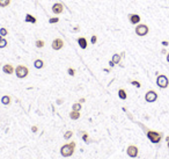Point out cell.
<instances>
[{"instance_id":"d4e9b609","label":"cell","mask_w":169,"mask_h":159,"mask_svg":"<svg viewBox=\"0 0 169 159\" xmlns=\"http://www.w3.org/2000/svg\"><path fill=\"white\" fill-rule=\"evenodd\" d=\"M67 73L71 75V77H74V75H75V70L72 69V67H68V69H67Z\"/></svg>"},{"instance_id":"30bf717a","label":"cell","mask_w":169,"mask_h":159,"mask_svg":"<svg viewBox=\"0 0 169 159\" xmlns=\"http://www.w3.org/2000/svg\"><path fill=\"white\" fill-rule=\"evenodd\" d=\"M2 72L6 74H13V73H15V69L13 67L12 64H5L2 66Z\"/></svg>"},{"instance_id":"4fadbf2b","label":"cell","mask_w":169,"mask_h":159,"mask_svg":"<svg viewBox=\"0 0 169 159\" xmlns=\"http://www.w3.org/2000/svg\"><path fill=\"white\" fill-rule=\"evenodd\" d=\"M25 21L26 22H28V23H33V25H35V23L37 22V19L35 18L34 15H31V14H27L26 18H25Z\"/></svg>"},{"instance_id":"9a60e30c","label":"cell","mask_w":169,"mask_h":159,"mask_svg":"<svg viewBox=\"0 0 169 159\" xmlns=\"http://www.w3.org/2000/svg\"><path fill=\"white\" fill-rule=\"evenodd\" d=\"M10 100H12V99H10L9 95H4L1 98V103L4 105V106H8L10 103Z\"/></svg>"},{"instance_id":"8fae6325","label":"cell","mask_w":169,"mask_h":159,"mask_svg":"<svg viewBox=\"0 0 169 159\" xmlns=\"http://www.w3.org/2000/svg\"><path fill=\"white\" fill-rule=\"evenodd\" d=\"M140 15L138 14H129V20H130V22L132 23V25H138L139 22H140Z\"/></svg>"},{"instance_id":"277c9868","label":"cell","mask_w":169,"mask_h":159,"mask_svg":"<svg viewBox=\"0 0 169 159\" xmlns=\"http://www.w3.org/2000/svg\"><path fill=\"white\" fill-rule=\"evenodd\" d=\"M135 31H136V34L138 35V36L143 37V36H146V35L149 33V28H148V26L147 25H144V23L139 25L138 23V26H136Z\"/></svg>"},{"instance_id":"7402d4cb","label":"cell","mask_w":169,"mask_h":159,"mask_svg":"<svg viewBox=\"0 0 169 159\" xmlns=\"http://www.w3.org/2000/svg\"><path fill=\"white\" fill-rule=\"evenodd\" d=\"M7 44H8L7 40L2 37V39L0 40V49H4V48H6V47H7Z\"/></svg>"},{"instance_id":"cb8c5ba5","label":"cell","mask_w":169,"mask_h":159,"mask_svg":"<svg viewBox=\"0 0 169 159\" xmlns=\"http://www.w3.org/2000/svg\"><path fill=\"white\" fill-rule=\"evenodd\" d=\"M0 35H1L2 37L7 36V35H8V30H7L6 28H4V27H2V28H0Z\"/></svg>"},{"instance_id":"6da1fadb","label":"cell","mask_w":169,"mask_h":159,"mask_svg":"<svg viewBox=\"0 0 169 159\" xmlns=\"http://www.w3.org/2000/svg\"><path fill=\"white\" fill-rule=\"evenodd\" d=\"M75 146H77L75 142L66 143V144H64L63 146L60 147V155L65 158L71 157V156L74 153V151H75Z\"/></svg>"},{"instance_id":"603a6c76","label":"cell","mask_w":169,"mask_h":159,"mask_svg":"<svg viewBox=\"0 0 169 159\" xmlns=\"http://www.w3.org/2000/svg\"><path fill=\"white\" fill-rule=\"evenodd\" d=\"M72 136H73V131H71V130H67L65 134H64V138L65 139H69Z\"/></svg>"},{"instance_id":"52a82bcc","label":"cell","mask_w":169,"mask_h":159,"mask_svg":"<svg viewBox=\"0 0 169 159\" xmlns=\"http://www.w3.org/2000/svg\"><path fill=\"white\" fill-rule=\"evenodd\" d=\"M126 153H127L129 157L136 158V157H138L139 150H138V147H137L136 145H129L127 149H126Z\"/></svg>"},{"instance_id":"2e32d148","label":"cell","mask_w":169,"mask_h":159,"mask_svg":"<svg viewBox=\"0 0 169 159\" xmlns=\"http://www.w3.org/2000/svg\"><path fill=\"white\" fill-rule=\"evenodd\" d=\"M69 118H71V120H78V118H80V112L72 110V112L69 113Z\"/></svg>"},{"instance_id":"e575fe53","label":"cell","mask_w":169,"mask_h":159,"mask_svg":"<svg viewBox=\"0 0 169 159\" xmlns=\"http://www.w3.org/2000/svg\"><path fill=\"white\" fill-rule=\"evenodd\" d=\"M166 52H167V50H166V49H162V50H161V53H166Z\"/></svg>"},{"instance_id":"8992f818","label":"cell","mask_w":169,"mask_h":159,"mask_svg":"<svg viewBox=\"0 0 169 159\" xmlns=\"http://www.w3.org/2000/svg\"><path fill=\"white\" fill-rule=\"evenodd\" d=\"M145 100L147 102H149V103H152V102H155L158 100V93L155 92V91H148L146 94H145Z\"/></svg>"},{"instance_id":"e0dca14e","label":"cell","mask_w":169,"mask_h":159,"mask_svg":"<svg viewBox=\"0 0 169 159\" xmlns=\"http://www.w3.org/2000/svg\"><path fill=\"white\" fill-rule=\"evenodd\" d=\"M120 59H122V56H120L119 53H114V55H112V58H111V61L114 62L115 64H119Z\"/></svg>"},{"instance_id":"5bb4252c","label":"cell","mask_w":169,"mask_h":159,"mask_svg":"<svg viewBox=\"0 0 169 159\" xmlns=\"http://www.w3.org/2000/svg\"><path fill=\"white\" fill-rule=\"evenodd\" d=\"M34 66H35V69L41 70L44 67V62H43L42 59H36V61L34 62Z\"/></svg>"},{"instance_id":"ffe728a7","label":"cell","mask_w":169,"mask_h":159,"mask_svg":"<svg viewBox=\"0 0 169 159\" xmlns=\"http://www.w3.org/2000/svg\"><path fill=\"white\" fill-rule=\"evenodd\" d=\"M35 44H36V48H38V49H41L45 45V42L43 41V40H36V42H35Z\"/></svg>"},{"instance_id":"f1b7e54d","label":"cell","mask_w":169,"mask_h":159,"mask_svg":"<svg viewBox=\"0 0 169 159\" xmlns=\"http://www.w3.org/2000/svg\"><path fill=\"white\" fill-rule=\"evenodd\" d=\"M131 84H132L133 86H136L137 88H140V87H141L140 83H139V81H137V80H132V81H131Z\"/></svg>"},{"instance_id":"ba28073f","label":"cell","mask_w":169,"mask_h":159,"mask_svg":"<svg viewBox=\"0 0 169 159\" xmlns=\"http://www.w3.org/2000/svg\"><path fill=\"white\" fill-rule=\"evenodd\" d=\"M63 47H64V41L61 39H55L52 41V44H51V48L56 51L63 49Z\"/></svg>"},{"instance_id":"8d00e7d4","label":"cell","mask_w":169,"mask_h":159,"mask_svg":"<svg viewBox=\"0 0 169 159\" xmlns=\"http://www.w3.org/2000/svg\"><path fill=\"white\" fill-rule=\"evenodd\" d=\"M166 141H167V142H169V136H167V137H166Z\"/></svg>"},{"instance_id":"4dcf8cb0","label":"cell","mask_w":169,"mask_h":159,"mask_svg":"<svg viewBox=\"0 0 169 159\" xmlns=\"http://www.w3.org/2000/svg\"><path fill=\"white\" fill-rule=\"evenodd\" d=\"M161 44H162L163 47H168V45H169V42H168V41H162V42H161Z\"/></svg>"},{"instance_id":"83f0119b","label":"cell","mask_w":169,"mask_h":159,"mask_svg":"<svg viewBox=\"0 0 169 159\" xmlns=\"http://www.w3.org/2000/svg\"><path fill=\"white\" fill-rule=\"evenodd\" d=\"M96 42H97V36H96V35H92V37H90V43H92V44H95Z\"/></svg>"},{"instance_id":"7c38bea8","label":"cell","mask_w":169,"mask_h":159,"mask_svg":"<svg viewBox=\"0 0 169 159\" xmlns=\"http://www.w3.org/2000/svg\"><path fill=\"white\" fill-rule=\"evenodd\" d=\"M78 41V44H79V47L81 48V49H87V40H86V37H79V39L77 40Z\"/></svg>"},{"instance_id":"d590c367","label":"cell","mask_w":169,"mask_h":159,"mask_svg":"<svg viewBox=\"0 0 169 159\" xmlns=\"http://www.w3.org/2000/svg\"><path fill=\"white\" fill-rule=\"evenodd\" d=\"M167 62H168V63H169V52L167 53Z\"/></svg>"},{"instance_id":"484cf974","label":"cell","mask_w":169,"mask_h":159,"mask_svg":"<svg viewBox=\"0 0 169 159\" xmlns=\"http://www.w3.org/2000/svg\"><path fill=\"white\" fill-rule=\"evenodd\" d=\"M57 22H59V18H51V19H49V23H51V25H52V23H57Z\"/></svg>"},{"instance_id":"9c48e42d","label":"cell","mask_w":169,"mask_h":159,"mask_svg":"<svg viewBox=\"0 0 169 159\" xmlns=\"http://www.w3.org/2000/svg\"><path fill=\"white\" fill-rule=\"evenodd\" d=\"M52 12L55 13V14H61V13L64 12V5L60 4V2H56V4H53Z\"/></svg>"},{"instance_id":"74e56055","label":"cell","mask_w":169,"mask_h":159,"mask_svg":"<svg viewBox=\"0 0 169 159\" xmlns=\"http://www.w3.org/2000/svg\"><path fill=\"white\" fill-rule=\"evenodd\" d=\"M167 146H168V149H169V142H167Z\"/></svg>"},{"instance_id":"7a4b0ae2","label":"cell","mask_w":169,"mask_h":159,"mask_svg":"<svg viewBox=\"0 0 169 159\" xmlns=\"http://www.w3.org/2000/svg\"><path fill=\"white\" fill-rule=\"evenodd\" d=\"M146 136L153 144H158V143H160L161 139H162V134L158 133V131H154V130H147Z\"/></svg>"},{"instance_id":"d6a6232c","label":"cell","mask_w":169,"mask_h":159,"mask_svg":"<svg viewBox=\"0 0 169 159\" xmlns=\"http://www.w3.org/2000/svg\"><path fill=\"white\" fill-rule=\"evenodd\" d=\"M85 101H86V99H85V98H81V99H80V100H79V102H80V103H84Z\"/></svg>"},{"instance_id":"d6986e66","label":"cell","mask_w":169,"mask_h":159,"mask_svg":"<svg viewBox=\"0 0 169 159\" xmlns=\"http://www.w3.org/2000/svg\"><path fill=\"white\" fill-rule=\"evenodd\" d=\"M82 109V106L80 102H75V103H73V106H72V110H75V112H80V110Z\"/></svg>"},{"instance_id":"f35d334b","label":"cell","mask_w":169,"mask_h":159,"mask_svg":"<svg viewBox=\"0 0 169 159\" xmlns=\"http://www.w3.org/2000/svg\"><path fill=\"white\" fill-rule=\"evenodd\" d=\"M2 39V36H1V35H0V40H1Z\"/></svg>"},{"instance_id":"836d02e7","label":"cell","mask_w":169,"mask_h":159,"mask_svg":"<svg viewBox=\"0 0 169 159\" xmlns=\"http://www.w3.org/2000/svg\"><path fill=\"white\" fill-rule=\"evenodd\" d=\"M73 31H79V27H74V28H73Z\"/></svg>"},{"instance_id":"f546056e","label":"cell","mask_w":169,"mask_h":159,"mask_svg":"<svg viewBox=\"0 0 169 159\" xmlns=\"http://www.w3.org/2000/svg\"><path fill=\"white\" fill-rule=\"evenodd\" d=\"M31 131H33V133H37V131H38V128H37L36 125H33L31 127Z\"/></svg>"},{"instance_id":"44dd1931","label":"cell","mask_w":169,"mask_h":159,"mask_svg":"<svg viewBox=\"0 0 169 159\" xmlns=\"http://www.w3.org/2000/svg\"><path fill=\"white\" fill-rule=\"evenodd\" d=\"M9 4H10V0H0V7H2V8L9 6Z\"/></svg>"},{"instance_id":"ac0fdd59","label":"cell","mask_w":169,"mask_h":159,"mask_svg":"<svg viewBox=\"0 0 169 159\" xmlns=\"http://www.w3.org/2000/svg\"><path fill=\"white\" fill-rule=\"evenodd\" d=\"M118 96H119V99H122V100H125V99L127 98V94L123 88H120V90L118 91Z\"/></svg>"},{"instance_id":"1f68e13d","label":"cell","mask_w":169,"mask_h":159,"mask_svg":"<svg viewBox=\"0 0 169 159\" xmlns=\"http://www.w3.org/2000/svg\"><path fill=\"white\" fill-rule=\"evenodd\" d=\"M115 65H116V64H115L112 61H110V62H109V66H110V67H114Z\"/></svg>"},{"instance_id":"5b68a950","label":"cell","mask_w":169,"mask_h":159,"mask_svg":"<svg viewBox=\"0 0 169 159\" xmlns=\"http://www.w3.org/2000/svg\"><path fill=\"white\" fill-rule=\"evenodd\" d=\"M156 85L159 86L160 88H167L168 85H169L168 77H167V75H165V74L158 75V78H156Z\"/></svg>"},{"instance_id":"4316f807","label":"cell","mask_w":169,"mask_h":159,"mask_svg":"<svg viewBox=\"0 0 169 159\" xmlns=\"http://www.w3.org/2000/svg\"><path fill=\"white\" fill-rule=\"evenodd\" d=\"M82 141H84L85 143L89 142V141H88V134L86 133V131H84V133H82Z\"/></svg>"},{"instance_id":"3957f363","label":"cell","mask_w":169,"mask_h":159,"mask_svg":"<svg viewBox=\"0 0 169 159\" xmlns=\"http://www.w3.org/2000/svg\"><path fill=\"white\" fill-rule=\"evenodd\" d=\"M29 74V69L25 65H18L15 69V75L19 79H23Z\"/></svg>"}]
</instances>
